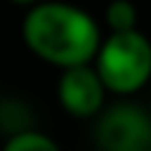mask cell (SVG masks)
I'll return each mask as SVG.
<instances>
[{
	"label": "cell",
	"mask_w": 151,
	"mask_h": 151,
	"mask_svg": "<svg viewBox=\"0 0 151 151\" xmlns=\"http://www.w3.org/2000/svg\"><path fill=\"white\" fill-rule=\"evenodd\" d=\"M101 151H151V119L134 103L103 108L96 124Z\"/></svg>",
	"instance_id": "obj_3"
},
{
	"label": "cell",
	"mask_w": 151,
	"mask_h": 151,
	"mask_svg": "<svg viewBox=\"0 0 151 151\" xmlns=\"http://www.w3.org/2000/svg\"><path fill=\"white\" fill-rule=\"evenodd\" d=\"M3 151H63L48 134H40V131L33 129H23L18 134H13L5 141Z\"/></svg>",
	"instance_id": "obj_6"
},
{
	"label": "cell",
	"mask_w": 151,
	"mask_h": 151,
	"mask_svg": "<svg viewBox=\"0 0 151 151\" xmlns=\"http://www.w3.org/2000/svg\"><path fill=\"white\" fill-rule=\"evenodd\" d=\"M103 23L108 28V35L113 33H131L139 30V10H136L134 3L129 0H116V3H108L106 10H103Z\"/></svg>",
	"instance_id": "obj_5"
},
{
	"label": "cell",
	"mask_w": 151,
	"mask_h": 151,
	"mask_svg": "<svg viewBox=\"0 0 151 151\" xmlns=\"http://www.w3.org/2000/svg\"><path fill=\"white\" fill-rule=\"evenodd\" d=\"M106 88H103L93 65L63 70L55 86V98L60 108L73 119H96L106 108Z\"/></svg>",
	"instance_id": "obj_4"
},
{
	"label": "cell",
	"mask_w": 151,
	"mask_h": 151,
	"mask_svg": "<svg viewBox=\"0 0 151 151\" xmlns=\"http://www.w3.org/2000/svg\"><path fill=\"white\" fill-rule=\"evenodd\" d=\"M93 70L98 73L106 93L134 96L151 81V40L141 30L113 33L101 40Z\"/></svg>",
	"instance_id": "obj_2"
},
{
	"label": "cell",
	"mask_w": 151,
	"mask_h": 151,
	"mask_svg": "<svg viewBox=\"0 0 151 151\" xmlns=\"http://www.w3.org/2000/svg\"><path fill=\"white\" fill-rule=\"evenodd\" d=\"M20 35L25 48L38 60L58 68L60 73L81 65H93L103 40L96 18L68 3L30 5L20 23Z\"/></svg>",
	"instance_id": "obj_1"
}]
</instances>
